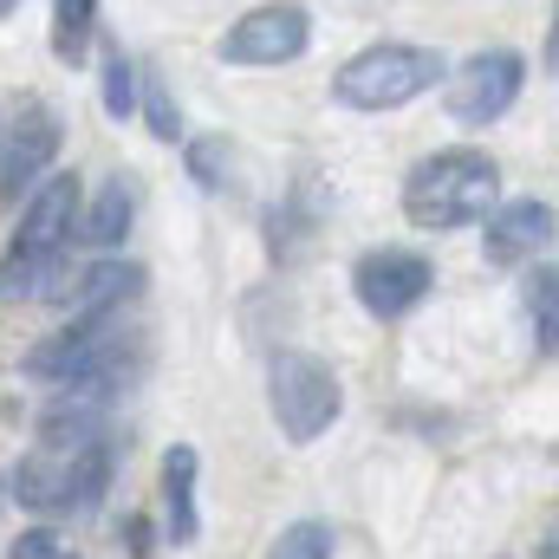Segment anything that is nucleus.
Listing matches in <instances>:
<instances>
[{"mask_svg": "<svg viewBox=\"0 0 559 559\" xmlns=\"http://www.w3.org/2000/svg\"><path fill=\"white\" fill-rule=\"evenodd\" d=\"M79 228V176H46L0 254V299H66V248Z\"/></svg>", "mask_w": 559, "mask_h": 559, "instance_id": "f257e3e1", "label": "nucleus"}, {"mask_svg": "<svg viewBox=\"0 0 559 559\" xmlns=\"http://www.w3.org/2000/svg\"><path fill=\"white\" fill-rule=\"evenodd\" d=\"M501 202V163L475 143L429 150L404 176V215L417 228H475Z\"/></svg>", "mask_w": 559, "mask_h": 559, "instance_id": "f03ea898", "label": "nucleus"}, {"mask_svg": "<svg viewBox=\"0 0 559 559\" xmlns=\"http://www.w3.org/2000/svg\"><path fill=\"white\" fill-rule=\"evenodd\" d=\"M442 72H449V59H442L436 46L378 39V46H365V52H352V59L338 66L332 92H338V105H352V111H397V105L423 98L429 85H442Z\"/></svg>", "mask_w": 559, "mask_h": 559, "instance_id": "7ed1b4c3", "label": "nucleus"}, {"mask_svg": "<svg viewBox=\"0 0 559 559\" xmlns=\"http://www.w3.org/2000/svg\"><path fill=\"white\" fill-rule=\"evenodd\" d=\"M267 404H274V423L286 442H319L345 411V384H338V371L325 358L280 352L267 365Z\"/></svg>", "mask_w": 559, "mask_h": 559, "instance_id": "20e7f679", "label": "nucleus"}, {"mask_svg": "<svg viewBox=\"0 0 559 559\" xmlns=\"http://www.w3.org/2000/svg\"><path fill=\"white\" fill-rule=\"evenodd\" d=\"M442 79H449V118L455 124H495V118L514 111V98L527 85V59L514 46H488V52L462 59Z\"/></svg>", "mask_w": 559, "mask_h": 559, "instance_id": "39448f33", "label": "nucleus"}, {"mask_svg": "<svg viewBox=\"0 0 559 559\" xmlns=\"http://www.w3.org/2000/svg\"><path fill=\"white\" fill-rule=\"evenodd\" d=\"M306 39H312L306 7H299V0H274V7L241 13V20L222 33L215 52H222V66H286V59L306 52Z\"/></svg>", "mask_w": 559, "mask_h": 559, "instance_id": "423d86ee", "label": "nucleus"}, {"mask_svg": "<svg viewBox=\"0 0 559 559\" xmlns=\"http://www.w3.org/2000/svg\"><path fill=\"white\" fill-rule=\"evenodd\" d=\"M429 280L436 267L423 261L417 248H371L358 267H352V293L371 319H404L429 299Z\"/></svg>", "mask_w": 559, "mask_h": 559, "instance_id": "0eeeda50", "label": "nucleus"}, {"mask_svg": "<svg viewBox=\"0 0 559 559\" xmlns=\"http://www.w3.org/2000/svg\"><path fill=\"white\" fill-rule=\"evenodd\" d=\"M59 143H66L59 111L39 105V98H26V105L7 118V131H0V189H7V195H26V189L52 169Z\"/></svg>", "mask_w": 559, "mask_h": 559, "instance_id": "6e6552de", "label": "nucleus"}, {"mask_svg": "<svg viewBox=\"0 0 559 559\" xmlns=\"http://www.w3.org/2000/svg\"><path fill=\"white\" fill-rule=\"evenodd\" d=\"M118 332H124L118 312H72L66 332H52L46 345H33V352L20 358V371H26L33 384H66V378H79Z\"/></svg>", "mask_w": 559, "mask_h": 559, "instance_id": "1a4fd4ad", "label": "nucleus"}, {"mask_svg": "<svg viewBox=\"0 0 559 559\" xmlns=\"http://www.w3.org/2000/svg\"><path fill=\"white\" fill-rule=\"evenodd\" d=\"M547 241H554V202L547 195H521L508 209H488V222H481V254L495 267H521Z\"/></svg>", "mask_w": 559, "mask_h": 559, "instance_id": "9d476101", "label": "nucleus"}, {"mask_svg": "<svg viewBox=\"0 0 559 559\" xmlns=\"http://www.w3.org/2000/svg\"><path fill=\"white\" fill-rule=\"evenodd\" d=\"M195 475H202V455L189 442H169V455H163V534H169V547H195V534H202Z\"/></svg>", "mask_w": 559, "mask_h": 559, "instance_id": "9b49d317", "label": "nucleus"}, {"mask_svg": "<svg viewBox=\"0 0 559 559\" xmlns=\"http://www.w3.org/2000/svg\"><path fill=\"white\" fill-rule=\"evenodd\" d=\"M131 222H138V182H131V176H105L98 195H92V209H79V228H72V235H79L85 248H105V254H111V248L131 235Z\"/></svg>", "mask_w": 559, "mask_h": 559, "instance_id": "f8f14e48", "label": "nucleus"}, {"mask_svg": "<svg viewBox=\"0 0 559 559\" xmlns=\"http://www.w3.org/2000/svg\"><path fill=\"white\" fill-rule=\"evenodd\" d=\"M66 475H72V449H33L20 468H13V501L33 508V514H66Z\"/></svg>", "mask_w": 559, "mask_h": 559, "instance_id": "ddd939ff", "label": "nucleus"}, {"mask_svg": "<svg viewBox=\"0 0 559 559\" xmlns=\"http://www.w3.org/2000/svg\"><path fill=\"white\" fill-rule=\"evenodd\" d=\"M143 267L138 261H98L92 274H79L66 286V299H72V312H118L124 299H138L143 293Z\"/></svg>", "mask_w": 559, "mask_h": 559, "instance_id": "4468645a", "label": "nucleus"}, {"mask_svg": "<svg viewBox=\"0 0 559 559\" xmlns=\"http://www.w3.org/2000/svg\"><path fill=\"white\" fill-rule=\"evenodd\" d=\"M92 26H98V0H52V52L66 66H85Z\"/></svg>", "mask_w": 559, "mask_h": 559, "instance_id": "2eb2a0df", "label": "nucleus"}, {"mask_svg": "<svg viewBox=\"0 0 559 559\" xmlns=\"http://www.w3.org/2000/svg\"><path fill=\"white\" fill-rule=\"evenodd\" d=\"M98 98H105V118H118V124L138 111V66H131L118 46L105 52V85H98Z\"/></svg>", "mask_w": 559, "mask_h": 559, "instance_id": "dca6fc26", "label": "nucleus"}, {"mask_svg": "<svg viewBox=\"0 0 559 559\" xmlns=\"http://www.w3.org/2000/svg\"><path fill=\"white\" fill-rule=\"evenodd\" d=\"M189 176L202 189H235V143H222V138L189 143Z\"/></svg>", "mask_w": 559, "mask_h": 559, "instance_id": "f3484780", "label": "nucleus"}, {"mask_svg": "<svg viewBox=\"0 0 559 559\" xmlns=\"http://www.w3.org/2000/svg\"><path fill=\"white\" fill-rule=\"evenodd\" d=\"M527 306H534V325H540V352H554V332H559V274L540 261L534 280H527Z\"/></svg>", "mask_w": 559, "mask_h": 559, "instance_id": "a211bd4d", "label": "nucleus"}, {"mask_svg": "<svg viewBox=\"0 0 559 559\" xmlns=\"http://www.w3.org/2000/svg\"><path fill=\"white\" fill-rule=\"evenodd\" d=\"M267 559H332V527L325 521H293Z\"/></svg>", "mask_w": 559, "mask_h": 559, "instance_id": "6ab92c4d", "label": "nucleus"}, {"mask_svg": "<svg viewBox=\"0 0 559 559\" xmlns=\"http://www.w3.org/2000/svg\"><path fill=\"white\" fill-rule=\"evenodd\" d=\"M143 118H150V138L156 143L182 138V111H176V98H169L163 85H143Z\"/></svg>", "mask_w": 559, "mask_h": 559, "instance_id": "aec40b11", "label": "nucleus"}, {"mask_svg": "<svg viewBox=\"0 0 559 559\" xmlns=\"http://www.w3.org/2000/svg\"><path fill=\"white\" fill-rule=\"evenodd\" d=\"M13 559H66V540L52 527H26V534H13Z\"/></svg>", "mask_w": 559, "mask_h": 559, "instance_id": "412c9836", "label": "nucleus"}, {"mask_svg": "<svg viewBox=\"0 0 559 559\" xmlns=\"http://www.w3.org/2000/svg\"><path fill=\"white\" fill-rule=\"evenodd\" d=\"M124 540H131V554H138V559H150V521L131 514V521H124Z\"/></svg>", "mask_w": 559, "mask_h": 559, "instance_id": "4be33fe9", "label": "nucleus"}, {"mask_svg": "<svg viewBox=\"0 0 559 559\" xmlns=\"http://www.w3.org/2000/svg\"><path fill=\"white\" fill-rule=\"evenodd\" d=\"M13 7H20V0H0V20H7V13H13Z\"/></svg>", "mask_w": 559, "mask_h": 559, "instance_id": "5701e85b", "label": "nucleus"}]
</instances>
